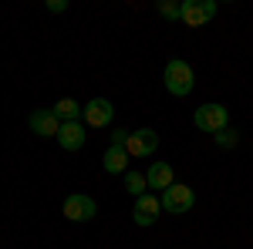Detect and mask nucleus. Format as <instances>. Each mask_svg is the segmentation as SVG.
<instances>
[{
	"label": "nucleus",
	"instance_id": "nucleus-2",
	"mask_svg": "<svg viewBox=\"0 0 253 249\" xmlns=\"http://www.w3.org/2000/svg\"><path fill=\"white\" fill-rule=\"evenodd\" d=\"M193 125L206 135H216V132H223V128H230V111L223 105H216V101H206V105L196 108Z\"/></svg>",
	"mask_w": 253,
	"mask_h": 249
},
{
	"label": "nucleus",
	"instance_id": "nucleus-5",
	"mask_svg": "<svg viewBox=\"0 0 253 249\" xmlns=\"http://www.w3.org/2000/svg\"><path fill=\"white\" fill-rule=\"evenodd\" d=\"M61 212H64L68 222H91V219L98 215V202L91 199V195H84V192H75V195L64 199Z\"/></svg>",
	"mask_w": 253,
	"mask_h": 249
},
{
	"label": "nucleus",
	"instance_id": "nucleus-9",
	"mask_svg": "<svg viewBox=\"0 0 253 249\" xmlns=\"http://www.w3.org/2000/svg\"><path fill=\"white\" fill-rule=\"evenodd\" d=\"M27 125H31V132L41 135V138H58V128H61V121L54 118L51 108H38V111H31Z\"/></svg>",
	"mask_w": 253,
	"mask_h": 249
},
{
	"label": "nucleus",
	"instance_id": "nucleus-12",
	"mask_svg": "<svg viewBox=\"0 0 253 249\" xmlns=\"http://www.w3.org/2000/svg\"><path fill=\"white\" fill-rule=\"evenodd\" d=\"M101 169L108 175H125L128 172V152H125L122 145H108V152L101 158Z\"/></svg>",
	"mask_w": 253,
	"mask_h": 249
},
{
	"label": "nucleus",
	"instance_id": "nucleus-7",
	"mask_svg": "<svg viewBox=\"0 0 253 249\" xmlns=\"http://www.w3.org/2000/svg\"><path fill=\"white\" fill-rule=\"evenodd\" d=\"M81 118H84L88 128H108L112 118H115V108H112L108 98H91V101L81 108Z\"/></svg>",
	"mask_w": 253,
	"mask_h": 249
},
{
	"label": "nucleus",
	"instance_id": "nucleus-8",
	"mask_svg": "<svg viewBox=\"0 0 253 249\" xmlns=\"http://www.w3.org/2000/svg\"><path fill=\"white\" fill-rule=\"evenodd\" d=\"M159 215H162V202H159V195L145 192V195H138V199H135V209H132L135 226H152Z\"/></svg>",
	"mask_w": 253,
	"mask_h": 249
},
{
	"label": "nucleus",
	"instance_id": "nucleus-3",
	"mask_svg": "<svg viewBox=\"0 0 253 249\" xmlns=\"http://www.w3.org/2000/svg\"><path fill=\"white\" fill-rule=\"evenodd\" d=\"M162 212H169V215H186V212L196 206V192L189 185H182V182H172L169 189L162 192Z\"/></svg>",
	"mask_w": 253,
	"mask_h": 249
},
{
	"label": "nucleus",
	"instance_id": "nucleus-1",
	"mask_svg": "<svg viewBox=\"0 0 253 249\" xmlns=\"http://www.w3.org/2000/svg\"><path fill=\"white\" fill-rule=\"evenodd\" d=\"M193 88H196V74H193V68H189V61L172 58L166 64V91L175 98H186Z\"/></svg>",
	"mask_w": 253,
	"mask_h": 249
},
{
	"label": "nucleus",
	"instance_id": "nucleus-16",
	"mask_svg": "<svg viewBox=\"0 0 253 249\" xmlns=\"http://www.w3.org/2000/svg\"><path fill=\"white\" fill-rule=\"evenodd\" d=\"M159 14L166 20H179V3H175V0H162V3H159Z\"/></svg>",
	"mask_w": 253,
	"mask_h": 249
},
{
	"label": "nucleus",
	"instance_id": "nucleus-18",
	"mask_svg": "<svg viewBox=\"0 0 253 249\" xmlns=\"http://www.w3.org/2000/svg\"><path fill=\"white\" fill-rule=\"evenodd\" d=\"M125 142H128V132L125 128H112V145H122L125 148Z\"/></svg>",
	"mask_w": 253,
	"mask_h": 249
},
{
	"label": "nucleus",
	"instance_id": "nucleus-10",
	"mask_svg": "<svg viewBox=\"0 0 253 249\" xmlns=\"http://www.w3.org/2000/svg\"><path fill=\"white\" fill-rule=\"evenodd\" d=\"M84 125L81 121H64L58 128V145L64 148V152H78V148H84Z\"/></svg>",
	"mask_w": 253,
	"mask_h": 249
},
{
	"label": "nucleus",
	"instance_id": "nucleus-13",
	"mask_svg": "<svg viewBox=\"0 0 253 249\" xmlns=\"http://www.w3.org/2000/svg\"><path fill=\"white\" fill-rule=\"evenodd\" d=\"M51 111H54V118H58L61 125H64V121H81V105L75 98H61Z\"/></svg>",
	"mask_w": 253,
	"mask_h": 249
},
{
	"label": "nucleus",
	"instance_id": "nucleus-17",
	"mask_svg": "<svg viewBox=\"0 0 253 249\" xmlns=\"http://www.w3.org/2000/svg\"><path fill=\"white\" fill-rule=\"evenodd\" d=\"M44 10H47V14H64V10H68V0H47Z\"/></svg>",
	"mask_w": 253,
	"mask_h": 249
},
{
	"label": "nucleus",
	"instance_id": "nucleus-4",
	"mask_svg": "<svg viewBox=\"0 0 253 249\" xmlns=\"http://www.w3.org/2000/svg\"><path fill=\"white\" fill-rule=\"evenodd\" d=\"M216 10H219L216 0H182L179 3V20L186 27H203L216 17Z\"/></svg>",
	"mask_w": 253,
	"mask_h": 249
},
{
	"label": "nucleus",
	"instance_id": "nucleus-11",
	"mask_svg": "<svg viewBox=\"0 0 253 249\" xmlns=\"http://www.w3.org/2000/svg\"><path fill=\"white\" fill-rule=\"evenodd\" d=\"M145 182H149V189H162V192H166L175 182L172 165H169V162H152L149 172H145Z\"/></svg>",
	"mask_w": 253,
	"mask_h": 249
},
{
	"label": "nucleus",
	"instance_id": "nucleus-15",
	"mask_svg": "<svg viewBox=\"0 0 253 249\" xmlns=\"http://www.w3.org/2000/svg\"><path fill=\"white\" fill-rule=\"evenodd\" d=\"M213 142H216V148H236V142H240V138H236L233 128H223V132L213 135Z\"/></svg>",
	"mask_w": 253,
	"mask_h": 249
},
{
	"label": "nucleus",
	"instance_id": "nucleus-6",
	"mask_svg": "<svg viewBox=\"0 0 253 249\" xmlns=\"http://www.w3.org/2000/svg\"><path fill=\"white\" fill-rule=\"evenodd\" d=\"M156 148H159V132H156V128L128 132V142H125L128 158H149V155H156Z\"/></svg>",
	"mask_w": 253,
	"mask_h": 249
},
{
	"label": "nucleus",
	"instance_id": "nucleus-14",
	"mask_svg": "<svg viewBox=\"0 0 253 249\" xmlns=\"http://www.w3.org/2000/svg\"><path fill=\"white\" fill-rule=\"evenodd\" d=\"M125 192L132 195V199H138V195H145L149 192V182H145V172H125Z\"/></svg>",
	"mask_w": 253,
	"mask_h": 249
}]
</instances>
